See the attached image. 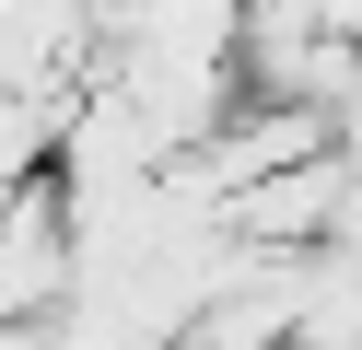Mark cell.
<instances>
[{
  "mask_svg": "<svg viewBox=\"0 0 362 350\" xmlns=\"http://www.w3.org/2000/svg\"><path fill=\"white\" fill-rule=\"evenodd\" d=\"M222 222H234V245H257V257H315V245H339V233H351V152L281 163V175L245 187Z\"/></svg>",
  "mask_w": 362,
  "mask_h": 350,
  "instance_id": "2",
  "label": "cell"
},
{
  "mask_svg": "<svg viewBox=\"0 0 362 350\" xmlns=\"http://www.w3.org/2000/svg\"><path fill=\"white\" fill-rule=\"evenodd\" d=\"M0 350H71V315H0Z\"/></svg>",
  "mask_w": 362,
  "mask_h": 350,
  "instance_id": "4",
  "label": "cell"
},
{
  "mask_svg": "<svg viewBox=\"0 0 362 350\" xmlns=\"http://www.w3.org/2000/svg\"><path fill=\"white\" fill-rule=\"evenodd\" d=\"M71 292H82V233L59 175H35L0 199V315H71Z\"/></svg>",
  "mask_w": 362,
  "mask_h": 350,
  "instance_id": "1",
  "label": "cell"
},
{
  "mask_svg": "<svg viewBox=\"0 0 362 350\" xmlns=\"http://www.w3.org/2000/svg\"><path fill=\"white\" fill-rule=\"evenodd\" d=\"M59 163V117L35 105L24 82H0V199H12V187H35Z\"/></svg>",
  "mask_w": 362,
  "mask_h": 350,
  "instance_id": "3",
  "label": "cell"
}]
</instances>
